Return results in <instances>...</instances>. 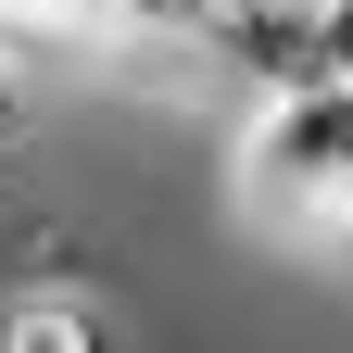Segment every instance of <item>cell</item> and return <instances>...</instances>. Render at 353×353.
<instances>
[{"label":"cell","instance_id":"obj_1","mask_svg":"<svg viewBox=\"0 0 353 353\" xmlns=\"http://www.w3.org/2000/svg\"><path fill=\"white\" fill-rule=\"evenodd\" d=\"M240 190L303 202V214H341V202H353V76H290V88H252V126H240Z\"/></svg>","mask_w":353,"mask_h":353},{"label":"cell","instance_id":"obj_2","mask_svg":"<svg viewBox=\"0 0 353 353\" xmlns=\"http://www.w3.org/2000/svg\"><path fill=\"white\" fill-rule=\"evenodd\" d=\"M0 26H76V0H0Z\"/></svg>","mask_w":353,"mask_h":353}]
</instances>
